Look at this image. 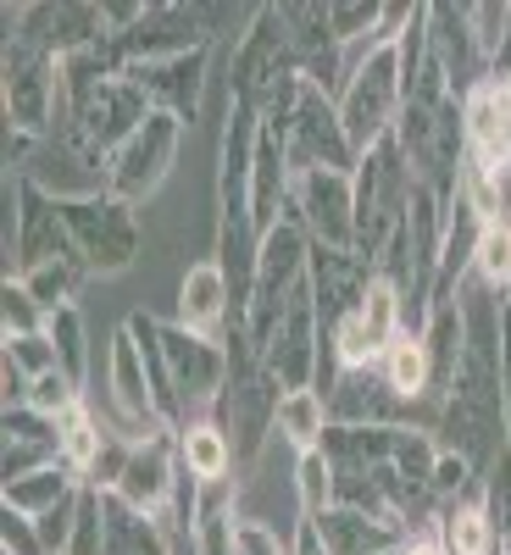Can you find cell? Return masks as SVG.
I'll return each instance as SVG.
<instances>
[{
    "label": "cell",
    "mask_w": 511,
    "mask_h": 555,
    "mask_svg": "<svg viewBox=\"0 0 511 555\" xmlns=\"http://www.w3.org/2000/svg\"><path fill=\"white\" fill-rule=\"evenodd\" d=\"M461 306H468V350H461L456 384L439 405V450L468 455L478 478L495 473V461L506 455V411H500V317L506 300L484 284H461Z\"/></svg>",
    "instance_id": "6da1fadb"
},
{
    "label": "cell",
    "mask_w": 511,
    "mask_h": 555,
    "mask_svg": "<svg viewBox=\"0 0 511 555\" xmlns=\"http://www.w3.org/2000/svg\"><path fill=\"white\" fill-rule=\"evenodd\" d=\"M222 345H228V384L212 405V423L234 444V467H251L267 444V434H278V400H284V389L267 373L256 339L245 334V317L228 322Z\"/></svg>",
    "instance_id": "7a4b0ae2"
},
{
    "label": "cell",
    "mask_w": 511,
    "mask_h": 555,
    "mask_svg": "<svg viewBox=\"0 0 511 555\" xmlns=\"http://www.w3.org/2000/svg\"><path fill=\"white\" fill-rule=\"evenodd\" d=\"M261 128L278 133L295 178H306V172H356V162H361L350 151L345 122H340V101L322 95V89L306 83V78H295L284 95L261 112Z\"/></svg>",
    "instance_id": "3957f363"
},
{
    "label": "cell",
    "mask_w": 511,
    "mask_h": 555,
    "mask_svg": "<svg viewBox=\"0 0 511 555\" xmlns=\"http://www.w3.org/2000/svg\"><path fill=\"white\" fill-rule=\"evenodd\" d=\"M350 190H356V256L361 261H373L389 250V240L400 234V222H406V206L417 195V172L400 151V139H379L373 151H367L350 172Z\"/></svg>",
    "instance_id": "277c9868"
},
{
    "label": "cell",
    "mask_w": 511,
    "mask_h": 555,
    "mask_svg": "<svg viewBox=\"0 0 511 555\" xmlns=\"http://www.w3.org/2000/svg\"><path fill=\"white\" fill-rule=\"evenodd\" d=\"M406 101V78H400V51L395 44H361V56L350 62V78L340 89V122L350 133V151L367 156L379 139L395 133Z\"/></svg>",
    "instance_id": "5b68a950"
},
{
    "label": "cell",
    "mask_w": 511,
    "mask_h": 555,
    "mask_svg": "<svg viewBox=\"0 0 511 555\" xmlns=\"http://www.w3.org/2000/svg\"><path fill=\"white\" fill-rule=\"evenodd\" d=\"M51 261H78L62 201H51L39 183L7 172V278H28Z\"/></svg>",
    "instance_id": "8992f818"
},
{
    "label": "cell",
    "mask_w": 511,
    "mask_h": 555,
    "mask_svg": "<svg viewBox=\"0 0 511 555\" xmlns=\"http://www.w3.org/2000/svg\"><path fill=\"white\" fill-rule=\"evenodd\" d=\"M306 267H311V240L295 217H284L256 250V284H251V306H245V334L256 339V350H267V339L278 334L295 289L306 284Z\"/></svg>",
    "instance_id": "52a82bcc"
},
{
    "label": "cell",
    "mask_w": 511,
    "mask_h": 555,
    "mask_svg": "<svg viewBox=\"0 0 511 555\" xmlns=\"http://www.w3.org/2000/svg\"><path fill=\"white\" fill-rule=\"evenodd\" d=\"M228 73H234V95H228V101H245V106H256V112H267V106L301 78L295 44H290V28H284V12H278L272 0L256 12V23L245 28V39L234 44Z\"/></svg>",
    "instance_id": "ba28073f"
},
{
    "label": "cell",
    "mask_w": 511,
    "mask_h": 555,
    "mask_svg": "<svg viewBox=\"0 0 511 555\" xmlns=\"http://www.w3.org/2000/svg\"><path fill=\"white\" fill-rule=\"evenodd\" d=\"M0 101H7V128L51 133L62 117V62L34 51L23 39H7L0 51Z\"/></svg>",
    "instance_id": "9c48e42d"
},
{
    "label": "cell",
    "mask_w": 511,
    "mask_h": 555,
    "mask_svg": "<svg viewBox=\"0 0 511 555\" xmlns=\"http://www.w3.org/2000/svg\"><path fill=\"white\" fill-rule=\"evenodd\" d=\"M17 178L39 183L51 201H95V195H106V156L67 117H56L51 133L34 139V156Z\"/></svg>",
    "instance_id": "30bf717a"
},
{
    "label": "cell",
    "mask_w": 511,
    "mask_h": 555,
    "mask_svg": "<svg viewBox=\"0 0 511 555\" xmlns=\"http://www.w3.org/2000/svg\"><path fill=\"white\" fill-rule=\"evenodd\" d=\"M62 217H67L73 250L89 267V278H112V272L133 267V256H139V217H133L128 201H117V195L62 201Z\"/></svg>",
    "instance_id": "8fae6325"
},
{
    "label": "cell",
    "mask_w": 511,
    "mask_h": 555,
    "mask_svg": "<svg viewBox=\"0 0 511 555\" xmlns=\"http://www.w3.org/2000/svg\"><path fill=\"white\" fill-rule=\"evenodd\" d=\"M7 39H23L44 56H78L89 44L112 39L101 0H34V7H7Z\"/></svg>",
    "instance_id": "7c38bea8"
},
{
    "label": "cell",
    "mask_w": 511,
    "mask_h": 555,
    "mask_svg": "<svg viewBox=\"0 0 511 555\" xmlns=\"http://www.w3.org/2000/svg\"><path fill=\"white\" fill-rule=\"evenodd\" d=\"M178 145H183V122L167 117V112H151L128 145H117L106 156V195H117L128 206L151 201L162 183H167L173 162H178Z\"/></svg>",
    "instance_id": "4fadbf2b"
},
{
    "label": "cell",
    "mask_w": 511,
    "mask_h": 555,
    "mask_svg": "<svg viewBox=\"0 0 511 555\" xmlns=\"http://www.w3.org/2000/svg\"><path fill=\"white\" fill-rule=\"evenodd\" d=\"M106 400H112V434L128 444H151V439H173L156 395H151V373H145V350L128 334V322L112 334V356H106Z\"/></svg>",
    "instance_id": "5bb4252c"
},
{
    "label": "cell",
    "mask_w": 511,
    "mask_h": 555,
    "mask_svg": "<svg viewBox=\"0 0 511 555\" xmlns=\"http://www.w3.org/2000/svg\"><path fill=\"white\" fill-rule=\"evenodd\" d=\"M162 356H167L173 389H178L183 411H190V423L195 416H212V405L228 384V345L183 328V322H162Z\"/></svg>",
    "instance_id": "9a60e30c"
},
{
    "label": "cell",
    "mask_w": 511,
    "mask_h": 555,
    "mask_svg": "<svg viewBox=\"0 0 511 555\" xmlns=\"http://www.w3.org/2000/svg\"><path fill=\"white\" fill-rule=\"evenodd\" d=\"M123 62H167V56H190V51H212V28L201 0H151L145 17L128 34H117Z\"/></svg>",
    "instance_id": "2e32d148"
},
{
    "label": "cell",
    "mask_w": 511,
    "mask_h": 555,
    "mask_svg": "<svg viewBox=\"0 0 511 555\" xmlns=\"http://www.w3.org/2000/svg\"><path fill=\"white\" fill-rule=\"evenodd\" d=\"M290 217L306 228L311 245L356 256V190H350V172H306V178H295Z\"/></svg>",
    "instance_id": "e0dca14e"
},
{
    "label": "cell",
    "mask_w": 511,
    "mask_h": 555,
    "mask_svg": "<svg viewBox=\"0 0 511 555\" xmlns=\"http://www.w3.org/2000/svg\"><path fill=\"white\" fill-rule=\"evenodd\" d=\"M311 272V267H306ZM317 356H322V322H317V300H311V278L295 289L284 322H278V334L267 339L261 361L267 373L278 378V389H317Z\"/></svg>",
    "instance_id": "ac0fdd59"
},
{
    "label": "cell",
    "mask_w": 511,
    "mask_h": 555,
    "mask_svg": "<svg viewBox=\"0 0 511 555\" xmlns=\"http://www.w3.org/2000/svg\"><path fill=\"white\" fill-rule=\"evenodd\" d=\"M278 12H284L295 62H301V78L317 83L322 95L345 89L350 67H345V44H340V34H334V23H329V7H322V0H278ZM334 101H340V95H334Z\"/></svg>",
    "instance_id": "d6986e66"
},
{
    "label": "cell",
    "mask_w": 511,
    "mask_h": 555,
    "mask_svg": "<svg viewBox=\"0 0 511 555\" xmlns=\"http://www.w3.org/2000/svg\"><path fill=\"white\" fill-rule=\"evenodd\" d=\"M329 423H345V428H423L417 423V405L389 389V378L379 366L340 373V384L329 395Z\"/></svg>",
    "instance_id": "ffe728a7"
},
{
    "label": "cell",
    "mask_w": 511,
    "mask_h": 555,
    "mask_svg": "<svg viewBox=\"0 0 511 555\" xmlns=\"http://www.w3.org/2000/svg\"><path fill=\"white\" fill-rule=\"evenodd\" d=\"M178 478H183L178 439H151V444H133L128 450V467H123V478H117L112 494L167 528L173 522V500H178Z\"/></svg>",
    "instance_id": "44dd1931"
},
{
    "label": "cell",
    "mask_w": 511,
    "mask_h": 555,
    "mask_svg": "<svg viewBox=\"0 0 511 555\" xmlns=\"http://www.w3.org/2000/svg\"><path fill=\"white\" fill-rule=\"evenodd\" d=\"M429 51L445 67L456 95H473L478 83H489V56H484V44L473 34V12L468 7H450V0L429 7Z\"/></svg>",
    "instance_id": "7402d4cb"
},
{
    "label": "cell",
    "mask_w": 511,
    "mask_h": 555,
    "mask_svg": "<svg viewBox=\"0 0 511 555\" xmlns=\"http://www.w3.org/2000/svg\"><path fill=\"white\" fill-rule=\"evenodd\" d=\"M206 62H212V51L167 56V62H133L128 78L139 83V95L151 101V112H167L178 122H195L201 117V95H206Z\"/></svg>",
    "instance_id": "603a6c76"
},
{
    "label": "cell",
    "mask_w": 511,
    "mask_h": 555,
    "mask_svg": "<svg viewBox=\"0 0 511 555\" xmlns=\"http://www.w3.org/2000/svg\"><path fill=\"white\" fill-rule=\"evenodd\" d=\"M306 278H311L317 322H322V334H329L334 322H345V317L367 300L379 267L361 261V256H350V250H322V245H311V272H306Z\"/></svg>",
    "instance_id": "cb8c5ba5"
},
{
    "label": "cell",
    "mask_w": 511,
    "mask_h": 555,
    "mask_svg": "<svg viewBox=\"0 0 511 555\" xmlns=\"http://www.w3.org/2000/svg\"><path fill=\"white\" fill-rule=\"evenodd\" d=\"M7 455H0V483H17L28 473H44V467H62V423L44 416L34 405H17L7 411Z\"/></svg>",
    "instance_id": "d4e9b609"
},
{
    "label": "cell",
    "mask_w": 511,
    "mask_h": 555,
    "mask_svg": "<svg viewBox=\"0 0 511 555\" xmlns=\"http://www.w3.org/2000/svg\"><path fill=\"white\" fill-rule=\"evenodd\" d=\"M461 122H468V162L473 167H506L511 162V89L500 78L461 95Z\"/></svg>",
    "instance_id": "484cf974"
},
{
    "label": "cell",
    "mask_w": 511,
    "mask_h": 555,
    "mask_svg": "<svg viewBox=\"0 0 511 555\" xmlns=\"http://www.w3.org/2000/svg\"><path fill=\"white\" fill-rule=\"evenodd\" d=\"M173 322H183V328H195V334H212V339L228 334V322H234V289H228V278H222L217 261H201V267L183 272Z\"/></svg>",
    "instance_id": "4316f807"
},
{
    "label": "cell",
    "mask_w": 511,
    "mask_h": 555,
    "mask_svg": "<svg viewBox=\"0 0 511 555\" xmlns=\"http://www.w3.org/2000/svg\"><path fill=\"white\" fill-rule=\"evenodd\" d=\"M317 522L322 544H329V555H389L406 544V533L395 522H379L367 512H350V505H329L322 517H306Z\"/></svg>",
    "instance_id": "83f0119b"
},
{
    "label": "cell",
    "mask_w": 511,
    "mask_h": 555,
    "mask_svg": "<svg viewBox=\"0 0 511 555\" xmlns=\"http://www.w3.org/2000/svg\"><path fill=\"white\" fill-rule=\"evenodd\" d=\"M423 350H429V373H434V405H445L450 384H456V366H461V350H468V306L456 300H439L429 328H423Z\"/></svg>",
    "instance_id": "f1b7e54d"
},
{
    "label": "cell",
    "mask_w": 511,
    "mask_h": 555,
    "mask_svg": "<svg viewBox=\"0 0 511 555\" xmlns=\"http://www.w3.org/2000/svg\"><path fill=\"white\" fill-rule=\"evenodd\" d=\"M434 539L445 544V555H500L489 512H484V489L468 494V500H456V505H439Z\"/></svg>",
    "instance_id": "f546056e"
},
{
    "label": "cell",
    "mask_w": 511,
    "mask_h": 555,
    "mask_svg": "<svg viewBox=\"0 0 511 555\" xmlns=\"http://www.w3.org/2000/svg\"><path fill=\"white\" fill-rule=\"evenodd\" d=\"M178 461L201 483H228V473H234V444H228V434L212 416H195V423L178 428Z\"/></svg>",
    "instance_id": "4dcf8cb0"
},
{
    "label": "cell",
    "mask_w": 511,
    "mask_h": 555,
    "mask_svg": "<svg viewBox=\"0 0 511 555\" xmlns=\"http://www.w3.org/2000/svg\"><path fill=\"white\" fill-rule=\"evenodd\" d=\"M106 555H173V539L156 517L133 512L128 500L106 494Z\"/></svg>",
    "instance_id": "1f68e13d"
},
{
    "label": "cell",
    "mask_w": 511,
    "mask_h": 555,
    "mask_svg": "<svg viewBox=\"0 0 511 555\" xmlns=\"http://www.w3.org/2000/svg\"><path fill=\"white\" fill-rule=\"evenodd\" d=\"M84 478L78 473H67V467H44V473H28V478H17V483H0V505L7 512H23V517H44V512H56V505L78 489Z\"/></svg>",
    "instance_id": "d6a6232c"
},
{
    "label": "cell",
    "mask_w": 511,
    "mask_h": 555,
    "mask_svg": "<svg viewBox=\"0 0 511 555\" xmlns=\"http://www.w3.org/2000/svg\"><path fill=\"white\" fill-rule=\"evenodd\" d=\"M379 373L389 378V389L400 395V400H429L434 405V373H429V350H423V339H411V334H400L389 350H384V361H379ZM439 411V405H434Z\"/></svg>",
    "instance_id": "836d02e7"
},
{
    "label": "cell",
    "mask_w": 511,
    "mask_h": 555,
    "mask_svg": "<svg viewBox=\"0 0 511 555\" xmlns=\"http://www.w3.org/2000/svg\"><path fill=\"white\" fill-rule=\"evenodd\" d=\"M322 434H329V400H322L317 389H290L284 400H278V439L301 450H317Z\"/></svg>",
    "instance_id": "e575fe53"
},
{
    "label": "cell",
    "mask_w": 511,
    "mask_h": 555,
    "mask_svg": "<svg viewBox=\"0 0 511 555\" xmlns=\"http://www.w3.org/2000/svg\"><path fill=\"white\" fill-rule=\"evenodd\" d=\"M106 439H112V428L95 423V411L73 405L62 416V467L78 473V478H89V473H95V461H101V450H106Z\"/></svg>",
    "instance_id": "d590c367"
},
{
    "label": "cell",
    "mask_w": 511,
    "mask_h": 555,
    "mask_svg": "<svg viewBox=\"0 0 511 555\" xmlns=\"http://www.w3.org/2000/svg\"><path fill=\"white\" fill-rule=\"evenodd\" d=\"M44 334H51V345H56L62 373L84 389V378H89V334H84V317H78V306L51 311V322H44Z\"/></svg>",
    "instance_id": "8d00e7d4"
},
{
    "label": "cell",
    "mask_w": 511,
    "mask_h": 555,
    "mask_svg": "<svg viewBox=\"0 0 511 555\" xmlns=\"http://www.w3.org/2000/svg\"><path fill=\"white\" fill-rule=\"evenodd\" d=\"M84 278H89V267H84V261H51V267L28 272V278H23V289L44 306V317H51V311H62V306H73V300H78Z\"/></svg>",
    "instance_id": "74e56055"
},
{
    "label": "cell",
    "mask_w": 511,
    "mask_h": 555,
    "mask_svg": "<svg viewBox=\"0 0 511 555\" xmlns=\"http://www.w3.org/2000/svg\"><path fill=\"white\" fill-rule=\"evenodd\" d=\"M295 494H301V517H322L334 505V461L322 450L295 455Z\"/></svg>",
    "instance_id": "f35d334b"
},
{
    "label": "cell",
    "mask_w": 511,
    "mask_h": 555,
    "mask_svg": "<svg viewBox=\"0 0 511 555\" xmlns=\"http://www.w3.org/2000/svg\"><path fill=\"white\" fill-rule=\"evenodd\" d=\"M473 272H478V284H484V289L511 295V228H506V222H484Z\"/></svg>",
    "instance_id": "ab89813d"
},
{
    "label": "cell",
    "mask_w": 511,
    "mask_h": 555,
    "mask_svg": "<svg viewBox=\"0 0 511 555\" xmlns=\"http://www.w3.org/2000/svg\"><path fill=\"white\" fill-rule=\"evenodd\" d=\"M44 306L23 289V278H7L0 284V334L7 339H28V334H44Z\"/></svg>",
    "instance_id": "60d3db41"
},
{
    "label": "cell",
    "mask_w": 511,
    "mask_h": 555,
    "mask_svg": "<svg viewBox=\"0 0 511 555\" xmlns=\"http://www.w3.org/2000/svg\"><path fill=\"white\" fill-rule=\"evenodd\" d=\"M484 512H489L500 555H511V450L495 461V473L484 478Z\"/></svg>",
    "instance_id": "b9f144b4"
},
{
    "label": "cell",
    "mask_w": 511,
    "mask_h": 555,
    "mask_svg": "<svg viewBox=\"0 0 511 555\" xmlns=\"http://www.w3.org/2000/svg\"><path fill=\"white\" fill-rule=\"evenodd\" d=\"M379 17H384L379 0H334V7H329V23H334L340 44H373Z\"/></svg>",
    "instance_id": "7bdbcfd3"
},
{
    "label": "cell",
    "mask_w": 511,
    "mask_h": 555,
    "mask_svg": "<svg viewBox=\"0 0 511 555\" xmlns=\"http://www.w3.org/2000/svg\"><path fill=\"white\" fill-rule=\"evenodd\" d=\"M28 405L34 411H44V416H56V423H62V416L73 411V405H84V389L62 373V366H56V373H44V378H34V395H28Z\"/></svg>",
    "instance_id": "ee69618b"
},
{
    "label": "cell",
    "mask_w": 511,
    "mask_h": 555,
    "mask_svg": "<svg viewBox=\"0 0 511 555\" xmlns=\"http://www.w3.org/2000/svg\"><path fill=\"white\" fill-rule=\"evenodd\" d=\"M0 555H51L39 539V522L23 517V512H7L0 505Z\"/></svg>",
    "instance_id": "f6af8a7d"
},
{
    "label": "cell",
    "mask_w": 511,
    "mask_h": 555,
    "mask_svg": "<svg viewBox=\"0 0 511 555\" xmlns=\"http://www.w3.org/2000/svg\"><path fill=\"white\" fill-rule=\"evenodd\" d=\"M78 505H84V483L56 505V512H44V517H39V539H44V550H51V555H67V544H73V522H78Z\"/></svg>",
    "instance_id": "bcb514c9"
},
{
    "label": "cell",
    "mask_w": 511,
    "mask_h": 555,
    "mask_svg": "<svg viewBox=\"0 0 511 555\" xmlns=\"http://www.w3.org/2000/svg\"><path fill=\"white\" fill-rule=\"evenodd\" d=\"M7 361H17L28 378H44V373H56V345L51 334H28V339H7Z\"/></svg>",
    "instance_id": "7dc6e473"
},
{
    "label": "cell",
    "mask_w": 511,
    "mask_h": 555,
    "mask_svg": "<svg viewBox=\"0 0 511 555\" xmlns=\"http://www.w3.org/2000/svg\"><path fill=\"white\" fill-rule=\"evenodd\" d=\"M473 12V34H478V44H484V56H489V67H495V51H500V39H506V28H511V7L506 0H478V7H468Z\"/></svg>",
    "instance_id": "c3c4849f"
},
{
    "label": "cell",
    "mask_w": 511,
    "mask_h": 555,
    "mask_svg": "<svg viewBox=\"0 0 511 555\" xmlns=\"http://www.w3.org/2000/svg\"><path fill=\"white\" fill-rule=\"evenodd\" d=\"M500 411H506V450H511V306L500 317Z\"/></svg>",
    "instance_id": "681fc988"
},
{
    "label": "cell",
    "mask_w": 511,
    "mask_h": 555,
    "mask_svg": "<svg viewBox=\"0 0 511 555\" xmlns=\"http://www.w3.org/2000/svg\"><path fill=\"white\" fill-rule=\"evenodd\" d=\"M290 555H329V544H322L317 522H306V517H301V528H295V544H290Z\"/></svg>",
    "instance_id": "f907efd6"
},
{
    "label": "cell",
    "mask_w": 511,
    "mask_h": 555,
    "mask_svg": "<svg viewBox=\"0 0 511 555\" xmlns=\"http://www.w3.org/2000/svg\"><path fill=\"white\" fill-rule=\"evenodd\" d=\"M489 78H511V28H506V39H500V51H495V67H489Z\"/></svg>",
    "instance_id": "816d5d0a"
},
{
    "label": "cell",
    "mask_w": 511,
    "mask_h": 555,
    "mask_svg": "<svg viewBox=\"0 0 511 555\" xmlns=\"http://www.w3.org/2000/svg\"><path fill=\"white\" fill-rule=\"evenodd\" d=\"M400 555H445V544H439V539H406Z\"/></svg>",
    "instance_id": "f5cc1de1"
},
{
    "label": "cell",
    "mask_w": 511,
    "mask_h": 555,
    "mask_svg": "<svg viewBox=\"0 0 511 555\" xmlns=\"http://www.w3.org/2000/svg\"><path fill=\"white\" fill-rule=\"evenodd\" d=\"M173 555H195V533H173Z\"/></svg>",
    "instance_id": "db71d44e"
}]
</instances>
